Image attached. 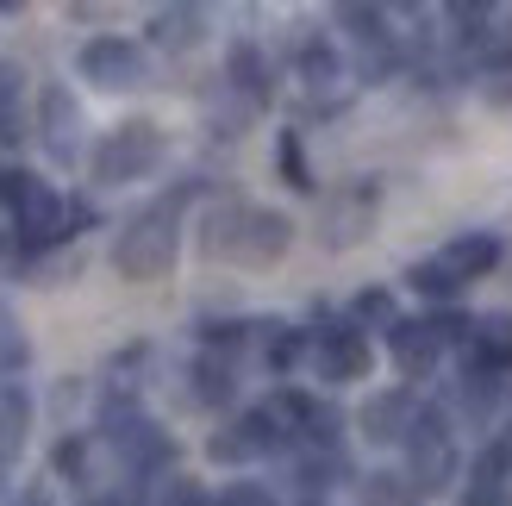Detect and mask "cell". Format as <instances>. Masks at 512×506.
I'll return each mask as SVG.
<instances>
[{
	"label": "cell",
	"mask_w": 512,
	"mask_h": 506,
	"mask_svg": "<svg viewBox=\"0 0 512 506\" xmlns=\"http://www.w3.org/2000/svg\"><path fill=\"white\" fill-rule=\"evenodd\" d=\"M288 244H294V219L256 207V200H225L207 213V232H200V250L232 269H275L288 257Z\"/></svg>",
	"instance_id": "1"
},
{
	"label": "cell",
	"mask_w": 512,
	"mask_h": 506,
	"mask_svg": "<svg viewBox=\"0 0 512 506\" xmlns=\"http://www.w3.org/2000/svg\"><path fill=\"white\" fill-rule=\"evenodd\" d=\"M188 194H194V188H175V194H163V200H150V207L113 238V269L125 275V282H163V275L175 269Z\"/></svg>",
	"instance_id": "2"
},
{
	"label": "cell",
	"mask_w": 512,
	"mask_h": 506,
	"mask_svg": "<svg viewBox=\"0 0 512 506\" xmlns=\"http://www.w3.org/2000/svg\"><path fill=\"white\" fill-rule=\"evenodd\" d=\"M163 157H169V138H163L157 119H119L113 132L94 144L88 175H94L100 188H125V182H144Z\"/></svg>",
	"instance_id": "3"
},
{
	"label": "cell",
	"mask_w": 512,
	"mask_h": 506,
	"mask_svg": "<svg viewBox=\"0 0 512 506\" xmlns=\"http://www.w3.org/2000/svg\"><path fill=\"white\" fill-rule=\"evenodd\" d=\"M0 200L13 207L25 250H44V244H63V238H69V207H63V194L50 188V182H38V175L7 169V175H0Z\"/></svg>",
	"instance_id": "4"
},
{
	"label": "cell",
	"mask_w": 512,
	"mask_h": 506,
	"mask_svg": "<svg viewBox=\"0 0 512 506\" xmlns=\"http://www.w3.org/2000/svg\"><path fill=\"white\" fill-rule=\"evenodd\" d=\"M75 69H82V82L107 88V94H125V88H144V82H150V57H144V44L119 38V32L88 38L82 50H75Z\"/></svg>",
	"instance_id": "5"
},
{
	"label": "cell",
	"mask_w": 512,
	"mask_h": 506,
	"mask_svg": "<svg viewBox=\"0 0 512 506\" xmlns=\"http://www.w3.org/2000/svg\"><path fill=\"white\" fill-rule=\"evenodd\" d=\"M456 475V444H450V419L438 407H419L413 432H406V482L413 494H431Z\"/></svg>",
	"instance_id": "6"
},
{
	"label": "cell",
	"mask_w": 512,
	"mask_h": 506,
	"mask_svg": "<svg viewBox=\"0 0 512 506\" xmlns=\"http://www.w3.org/2000/svg\"><path fill=\"white\" fill-rule=\"evenodd\" d=\"M100 432H107V444H113L132 469H169V463H175L169 432H157V419H144L132 400H107V413H100Z\"/></svg>",
	"instance_id": "7"
},
{
	"label": "cell",
	"mask_w": 512,
	"mask_h": 506,
	"mask_svg": "<svg viewBox=\"0 0 512 506\" xmlns=\"http://www.w3.org/2000/svg\"><path fill=\"white\" fill-rule=\"evenodd\" d=\"M281 444H288V425L275 419V407H250L244 419H232L225 432L207 438V457L213 463H250V457H269Z\"/></svg>",
	"instance_id": "8"
},
{
	"label": "cell",
	"mask_w": 512,
	"mask_h": 506,
	"mask_svg": "<svg viewBox=\"0 0 512 506\" xmlns=\"http://www.w3.org/2000/svg\"><path fill=\"white\" fill-rule=\"evenodd\" d=\"M306 357H313L319 382H363L369 363H375V350H369V338H363V325H325Z\"/></svg>",
	"instance_id": "9"
},
{
	"label": "cell",
	"mask_w": 512,
	"mask_h": 506,
	"mask_svg": "<svg viewBox=\"0 0 512 506\" xmlns=\"http://www.w3.org/2000/svg\"><path fill=\"white\" fill-rule=\"evenodd\" d=\"M375 200H381V188H375V182H350V188H338V194L325 200L319 244H325V250H350L356 238L369 232V219H375Z\"/></svg>",
	"instance_id": "10"
},
{
	"label": "cell",
	"mask_w": 512,
	"mask_h": 506,
	"mask_svg": "<svg viewBox=\"0 0 512 506\" xmlns=\"http://www.w3.org/2000/svg\"><path fill=\"white\" fill-rule=\"evenodd\" d=\"M388 357H394V369L406 375V382H425V375L438 369V357H444L438 325H431V319H400L388 332Z\"/></svg>",
	"instance_id": "11"
},
{
	"label": "cell",
	"mask_w": 512,
	"mask_h": 506,
	"mask_svg": "<svg viewBox=\"0 0 512 506\" xmlns=\"http://www.w3.org/2000/svg\"><path fill=\"white\" fill-rule=\"evenodd\" d=\"M82 107L69 100V88H44L38 100V138L50 150V163H75V150H82Z\"/></svg>",
	"instance_id": "12"
},
{
	"label": "cell",
	"mask_w": 512,
	"mask_h": 506,
	"mask_svg": "<svg viewBox=\"0 0 512 506\" xmlns=\"http://www.w3.org/2000/svg\"><path fill=\"white\" fill-rule=\"evenodd\" d=\"M275 419L288 425V432H300L306 444H319V450L338 444V407H325V400L300 394V388H281L275 394Z\"/></svg>",
	"instance_id": "13"
},
{
	"label": "cell",
	"mask_w": 512,
	"mask_h": 506,
	"mask_svg": "<svg viewBox=\"0 0 512 506\" xmlns=\"http://www.w3.org/2000/svg\"><path fill=\"white\" fill-rule=\"evenodd\" d=\"M225 88H232L238 100H250L256 113L269 107V94H275V69H269V57L256 50L250 38H238L232 50H225Z\"/></svg>",
	"instance_id": "14"
},
{
	"label": "cell",
	"mask_w": 512,
	"mask_h": 506,
	"mask_svg": "<svg viewBox=\"0 0 512 506\" xmlns=\"http://www.w3.org/2000/svg\"><path fill=\"white\" fill-rule=\"evenodd\" d=\"M413 419H419V400L394 388V394H375L369 407H363V438L369 444H406V432H413Z\"/></svg>",
	"instance_id": "15"
},
{
	"label": "cell",
	"mask_w": 512,
	"mask_h": 506,
	"mask_svg": "<svg viewBox=\"0 0 512 506\" xmlns=\"http://www.w3.org/2000/svg\"><path fill=\"white\" fill-rule=\"evenodd\" d=\"M469 369L475 375H512V313H488L469 332Z\"/></svg>",
	"instance_id": "16"
},
{
	"label": "cell",
	"mask_w": 512,
	"mask_h": 506,
	"mask_svg": "<svg viewBox=\"0 0 512 506\" xmlns=\"http://www.w3.org/2000/svg\"><path fill=\"white\" fill-rule=\"evenodd\" d=\"M438 263L456 275V282H481V275L500 263V238L494 232H463V238H450L438 250Z\"/></svg>",
	"instance_id": "17"
},
{
	"label": "cell",
	"mask_w": 512,
	"mask_h": 506,
	"mask_svg": "<svg viewBox=\"0 0 512 506\" xmlns=\"http://www.w3.org/2000/svg\"><path fill=\"white\" fill-rule=\"evenodd\" d=\"M188 394H194V407H225V400L238 394V369L232 357H219V350H200V357L188 363Z\"/></svg>",
	"instance_id": "18"
},
{
	"label": "cell",
	"mask_w": 512,
	"mask_h": 506,
	"mask_svg": "<svg viewBox=\"0 0 512 506\" xmlns=\"http://www.w3.org/2000/svg\"><path fill=\"white\" fill-rule=\"evenodd\" d=\"M150 38L163 50H194L207 38V13L200 7H163V13H150Z\"/></svg>",
	"instance_id": "19"
},
{
	"label": "cell",
	"mask_w": 512,
	"mask_h": 506,
	"mask_svg": "<svg viewBox=\"0 0 512 506\" xmlns=\"http://www.w3.org/2000/svg\"><path fill=\"white\" fill-rule=\"evenodd\" d=\"M25 425H32V400H25V388L0 382V463L25 444Z\"/></svg>",
	"instance_id": "20"
},
{
	"label": "cell",
	"mask_w": 512,
	"mask_h": 506,
	"mask_svg": "<svg viewBox=\"0 0 512 506\" xmlns=\"http://www.w3.org/2000/svg\"><path fill=\"white\" fill-rule=\"evenodd\" d=\"M294 69H300V82H306V88H331V82L344 75L338 50H331L325 38H300V50H294Z\"/></svg>",
	"instance_id": "21"
},
{
	"label": "cell",
	"mask_w": 512,
	"mask_h": 506,
	"mask_svg": "<svg viewBox=\"0 0 512 506\" xmlns=\"http://www.w3.org/2000/svg\"><path fill=\"white\" fill-rule=\"evenodd\" d=\"M256 332H263V363H269L275 375H288L306 350H313V338L294 332V325H256Z\"/></svg>",
	"instance_id": "22"
},
{
	"label": "cell",
	"mask_w": 512,
	"mask_h": 506,
	"mask_svg": "<svg viewBox=\"0 0 512 506\" xmlns=\"http://www.w3.org/2000/svg\"><path fill=\"white\" fill-rule=\"evenodd\" d=\"M256 119L250 100H232V88L219 82V100H207V125H213V138H244V125Z\"/></svg>",
	"instance_id": "23"
},
{
	"label": "cell",
	"mask_w": 512,
	"mask_h": 506,
	"mask_svg": "<svg viewBox=\"0 0 512 506\" xmlns=\"http://www.w3.org/2000/svg\"><path fill=\"white\" fill-rule=\"evenodd\" d=\"M275 169L288 175V188H300V194H313V188H319V182H313V169H306L300 132H281V138H275Z\"/></svg>",
	"instance_id": "24"
},
{
	"label": "cell",
	"mask_w": 512,
	"mask_h": 506,
	"mask_svg": "<svg viewBox=\"0 0 512 506\" xmlns=\"http://www.w3.org/2000/svg\"><path fill=\"white\" fill-rule=\"evenodd\" d=\"M406 282H413L425 300H456V288H463V282H456V275H450L438 257H431V263H413V269H406Z\"/></svg>",
	"instance_id": "25"
},
{
	"label": "cell",
	"mask_w": 512,
	"mask_h": 506,
	"mask_svg": "<svg viewBox=\"0 0 512 506\" xmlns=\"http://www.w3.org/2000/svg\"><path fill=\"white\" fill-rule=\"evenodd\" d=\"M350 313L363 319V325H388V332L400 325V313H394V294H388V288H363V294H356V307H350Z\"/></svg>",
	"instance_id": "26"
},
{
	"label": "cell",
	"mask_w": 512,
	"mask_h": 506,
	"mask_svg": "<svg viewBox=\"0 0 512 506\" xmlns=\"http://www.w3.org/2000/svg\"><path fill=\"white\" fill-rule=\"evenodd\" d=\"M213 506H281V500H275L263 482H232V488H225Z\"/></svg>",
	"instance_id": "27"
},
{
	"label": "cell",
	"mask_w": 512,
	"mask_h": 506,
	"mask_svg": "<svg viewBox=\"0 0 512 506\" xmlns=\"http://www.w3.org/2000/svg\"><path fill=\"white\" fill-rule=\"evenodd\" d=\"M488 100H494V107H512V44H506V57L494 63V75H488Z\"/></svg>",
	"instance_id": "28"
},
{
	"label": "cell",
	"mask_w": 512,
	"mask_h": 506,
	"mask_svg": "<svg viewBox=\"0 0 512 506\" xmlns=\"http://www.w3.org/2000/svg\"><path fill=\"white\" fill-rule=\"evenodd\" d=\"M163 506H213L207 494H200L188 475H169V488H163Z\"/></svg>",
	"instance_id": "29"
},
{
	"label": "cell",
	"mask_w": 512,
	"mask_h": 506,
	"mask_svg": "<svg viewBox=\"0 0 512 506\" xmlns=\"http://www.w3.org/2000/svg\"><path fill=\"white\" fill-rule=\"evenodd\" d=\"M88 469V444L82 438H63L57 444V475H82Z\"/></svg>",
	"instance_id": "30"
},
{
	"label": "cell",
	"mask_w": 512,
	"mask_h": 506,
	"mask_svg": "<svg viewBox=\"0 0 512 506\" xmlns=\"http://www.w3.org/2000/svg\"><path fill=\"white\" fill-rule=\"evenodd\" d=\"M456 506H512V494H506V488H469Z\"/></svg>",
	"instance_id": "31"
},
{
	"label": "cell",
	"mask_w": 512,
	"mask_h": 506,
	"mask_svg": "<svg viewBox=\"0 0 512 506\" xmlns=\"http://www.w3.org/2000/svg\"><path fill=\"white\" fill-rule=\"evenodd\" d=\"M7 107H19V69L0 63V113H7Z\"/></svg>",
	"instance_id": "32"
},
{
	"label": "cell",
	"mask_w": 512,
	"mask_h": 506,
	"mask_svg": "<svg viewBox=\"0 0 512 506\" xmlns=\"http://www.w3.org/2000/svg\"><path fill=\"white\" fill-rule=\"evenodd\" d=\"M19 138H25V113L7 107V113H0V144H19Z\"/></svg>",
	"instance_id": "33"
},
{
	"label": "cell",
	"mask_w": 512,
	"mask_h": 506,
	"mask_svg": "<svg viewBox=\"0 0 512 506\" xmlns=\"http://www.w3.org/2000/svg\"><path fill=\"white\" fill-rule=\"evenodd\" d=\"M0 469H7V463H0Z\"/></svg>",
	"instance_id": "34"
}]
</instances>
